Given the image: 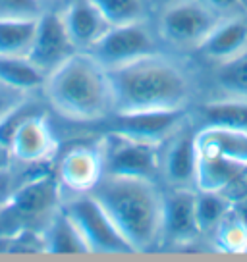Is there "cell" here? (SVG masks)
<instances>
[{"label":"cell","instance_id":"obj_1","mask_svg":"<svg viewBox=\"0 0 247 262\" xmlns=\"http://www.w3.org/2000/svg\"><path fill=\"white\" fill-rule=\"evenodd\" d=\"M89 195L114 222L133 253H149L162 243L164 191L157 180L102 176Z\"/></svg>","mask_w":247,"mask_h":262},{"label":"cell","instance_id":"obj_2","mask_svg":"<svg viewBox=\"0 0 247 262\" xmlns=\"http://www.w3.org/2000/svg\"><path fill=\"white\" fill-rule=\"evenodd\" d=\"M114 112L188 108L193 83L186 68L160 50L108 70Z\"/></svg>","mask_w":247,"mask_h":262},{"label":"cell","instance_id":"obj_3","mask_svg":"<svg viewBox=\"0 0 247 262\" xmlns=\"http://www.w3.org/2000/svg\"><path fill=\"white\" fill-rule=\"evenodd\" d=\"M41 93L50 108L70 122L97 123L114 114L108 70L89 50H75L47 74Z\"/></svg>","mask_w":247,"mask_h":262},{"label":"cell","instance_id":"obj_4","mask_svg":"<svg viewBox=\"0 0 247 262\" xmlns=\"http://www.w3.org/2000/svg\"><path fill=\"white\" fill-rule=\"evenodd\" d=\"M60 206L62 189L56 173H37L0 205V237L17 239L25 233H41Z\"/></svg>","mask_w":247,"mask_h":262},{"label":"cell","instance_id":"obj_5","mask_svg":"<svg viewBox=\"0 0 247 262\" xmlns=\"http://www.w3.org/2000/svg\"><path fill=\"white\" fill-rule=\"evenodd\" d=\"M222 17L207 0H166L155 27L170 49L199 50Z\"/></svg>","mask_w":247,"mask_h":262},{"label":"cell","instance_id":"obj_6","mask_svg":"<svg viewBox=\"0 0 247 262\" xmlns=\"http://www.w3.org/2000/svg\"><path fill=\"white\" fill-rule=\"evenodd\" d=\"M62 210L74 222L87 251L93 254H133L132 245L123 239L102 206L87 195L62 196Z\"/></svg>","mask_w":247,"mask_h":262},{"label":"cell","instance_id":"obj_7","mask_svg":"<svg viewBox=\"0 0 247 262\" xmlns=\"http://www.w3.org/2000/svg\"><path fill=\"white\" fill-rule=\"evenodd\" d=\"M160 37L157 27L149 19L130 21V24L110 25L97 45L89 50L107 70L133 62L137 58L155 54L160 50Z\"/></svg>","mask_w":247,"mask_h":262},{"label":"cell","instance_id":"obj_8","mask_svg":"<svg viewBox=\"0 0 247 262\" xmlns=\"http://www.w3.org/2000/svg\"><path fill=\"white\" fill-rule=\"evenodd\" d=\"M160 147L162 145L108 131L100 139L105 176L157 180L160 178Z\"/></svg>","mask_w":247,"mask_h":262},{"label":"cell","instance_id":"obj_9","mask_svg":"<svg viewBox=\"0 0 247 262\" xmlns=\"http://www.w3.org/2000/svg\"><path fill=\"white\" fill-rule=\"evenodd\" d=\"M108 131L147 143L162 145L188 122L186 108L178 110H143V112H114L107 118Z\"/></svg>","mask_w":247,"mask_h":262},{"label":"cell","instance_id":"obj_10","mask_svg":"<svg viewBox=\"0 0 247 262\" xmlns=\"http://www.w3.org/2000/svg\"><path fill=\"white\" fill-rule=\"evenodd\" d=\"M105 176L100 141L93 145H75L62 155L56 168L60 189L70 195H87ZM62 193V195H64ZM66 196V195H64Z\"/></svg>","mask_w":247,"mask_h":262},{"label":"cell","instance_id":"obj_11","mask_svg":"<svg viewBox=\"0 0 247 262\" xmlns=\"http://www.w3.org/2000/svg\"><path fill=\"white\" fill-rule=\"evenodd\" d=\"M197 148L188 122L160 147V178L168 187H195Z\"/></svg>","mask_w":247,"mask_h":262},{"label":"cell","instance_id":"obj_12","mask_svg":"<svg viewBox=\"0 0 247 262\" xmlns=\"http://www.w3.org/2000/svg\"><path fill=\"white\" fill-rule=\"evenodd\" d=\"M75 50L77 49L68 35L60 12L45 10L37 21V33H35V41L29 58L45 74H50L66 58L72 56Z\"/></svg>","mask_w":247,"mask_h":262},{"label":"cell","instance_id":"obj_13","mask_svg":"<svg viewBox=\"0 0 247 262\" xmlns=\"http://www.w3.org/2000/svg\"><path fill=\"white\" fill-rule=\"evenodd\" d=\"M58 12L77 50H91L110 29L108 19L91 0H68L58 8Z\"/></svg>","mask_w":247,"mask_h":262},{"label":"cell","instance_id":"obj_14","mask_svg":"<svg viewBox=\"0 0 247 262\" xmlns=\"http://www.w3.org/2000/svg\"><path fill=\"white\" fill-rule=\"evenodd\" d=\"M195 187H170L164 193L162 241L188 243L201 233L195 220Z\"/></svg>","mask_w":247,"mask_h":262},{"label":"cell","instance_id":"obj_15","mask_svg":"<svg viewBox=\"0 0 247 262\" xmlns=\"http://www.w3.org/2000/svg\"><path fill=\"white\" fill-rule=\"evenodd\" d=\"M247 50V19L239 16L222 17L220 24L213 29L201 45L199 52L218 64H224L232 58L239 56Z\"/></svg>","mask_w":247,"mask_h":262},{"label":"cell","instance_id":"obj_16","mask_svg":"<svg viewBox=\"0 0 247 262\" xmlns=\"http://www.w3.org/2000/svg\"><path fill=\"white\" fill-rule=\"evenodd\" d=\"M195 148L197 156L228 158L247 164V131L203 125L195 131Z\"/></svg>","mask_w":247,"mask_h":262},{"label":"cell","instance_id":"obj_17","mask_svg":"<svg viewBox=\"0 0 247 262\" xmlns=\"http://www.w3.org/2000/svg\"><path fill=\"white\" fill-rule=\"evenodd\" d=\"M41 251L50 254H89L79 231L62 206L41 231Z\"/></svg>","mask_w":247,"mask_h":262},{"label":"cell","instance_id":"obj_18","mask_svg":"<svg viewBox=\"0 0 247 262\" xmlns=\"http://www.w3.org/2000/svg\"><path fill=\"white\" fill-rule=\"evenodd\" d=\"M247 170V164L214 158V156H197V172H195V189L203 191H222L232 181Z\"/></svg>","mask_w":247,"mask_h":262},{"label":"cell","instance_id":"obj_19","mask_svg":"<svg viewBox=\"0 0 247 262\" xmlns=\"http://www.w3.org/2000/svg\"><path fill=\"white\" fill-rule=\"evenodd\" d=\"M47 74L29 56H0V81L35 95L41 91Z\"/></svg>","mask_w":247,"mask_h":262},{"label":"cell","instance_id":"obj_20","mask_svg":"<svg viewBox=\"0 0 247 262\" xmlns=\"http://www.w3.org/2000/svg\"><path fill=\"white\" fill-rule=\"evenodd\" d=\"M205 125L230 127L247 131V97L230 95L228 98H214L201 108Z\"/></svg>","mask_w":247,"mask_h":262},{"label":"cell","instance_id":"obj_21","mask_svg":"<svg viewBox=\"0 0 247 262\" xmlns=\"http://www.w3.org/2000/svg\"><path fill=\"white\" fill-rule=\"evenodd\" d=\"M39 17L0 19V56H29Z\"/></svg>","mask_w":247,"mask_h":262},{"label":"cell","instance_id":"obj_22","mask_svg":"<svg viewBox=\"0 0 247 262\" xmlns=\"http://www.w3.org/2000/svg\"><path fill=\"white\" fill-rule=\"evenodd\" d=\"M232 203L220 191H195V220L201 233L216 229L218 224L230 214Z\"/></svg>","mask_w":247,"mask_h":262},{"label":"cell","instance_id":"obj_23","mask_svg":"<svg viewBox=\"0 0 247 262\" xmlns=\"http://www.w3.org/2000/svg\"><path fill=\"white\" fill-rule=\"evenodd\" d=\"M110 25L149 19V0H91Z\"/></svg>","mask_w":247,"mask_h":262},{"label":"cell","instance_id":"obj_24","mask_svg":"<svg viewBox=\"0 0 247 262\" xmlns=\"http://www.w3.org/2000/svg\"><path fill=\"white\" fill-rule=\"evenodd\" d=\"M216 79L222 85V89L228 91L230 95L247 97V50L220 64Z\"/></svg>","mask_w":247,"mask_h":262},{"label":"cell","instance_id":"obj_25","mask_svg":"<svg viewBox=\"0 0 247 262\" xmlns=\"http://www.w3.org/2000/svg\"><path fill=\"white\" fill-rule=\"evenodd\" d=\"M216 241L222 251L247 253V226L230 210L216 228Z\"/></svg>","mask_w":247,"mask_h":262},{"label":"cell","instance_id":"obj_26","mask_svg":"<svg viewBox=\"0 0 247 262\" xmlns=\"http://www.w3.org/2000/svg\"><path fill=\"white\" fill-rule=\"evenodd\" d=\"M45 12L39 0H0V19L39 17Z\"/></svg>","mask_w":247,"mask_h":262},{"label":"cell","instance_id":"obj_27","mask_svg":"<svg viewBox=\"0 0 247 262\" xmlns=\"http://www.w3.org/2000/svg\"><path fill=\"white\" fill-rule=\"evenodd\" d=\"M31 97L33 95L24 93V91H17L14 87H10V85H6V83L0 81V123L4 122V120H8L17 108L27 104L31 100Z\"/></svg>","mask_w":247,"mask_h":262},{"label":"cell","instance_id":"obj_28","mask_svg":"<svg viewBox=\"0 0 247 262\" xmlns=\"http://www.w3.org/2000/svg\"><path fill=\"white\" fill-rule=\"evenodd\" d=\"M207 2H209L218 14H222V16L226 14V12L234 10L239 4V0H207Z\"/></svg>","mask_w":247,"mask_h":262},{"label":"cell","instance_id":"obj_29","mask_svg":"<svg viewBox=\"0 0 247 262\" xmlns=\"http://www.w3.org/2000/svg\"><path fill=\"white\" fill-rule=\"evenodd\" d=\"M43 4V8L45 10H58L60 6H62V2L64 0H39Z\"/></svg>","mask_w":247,"mask_h":262}]
</instances>
